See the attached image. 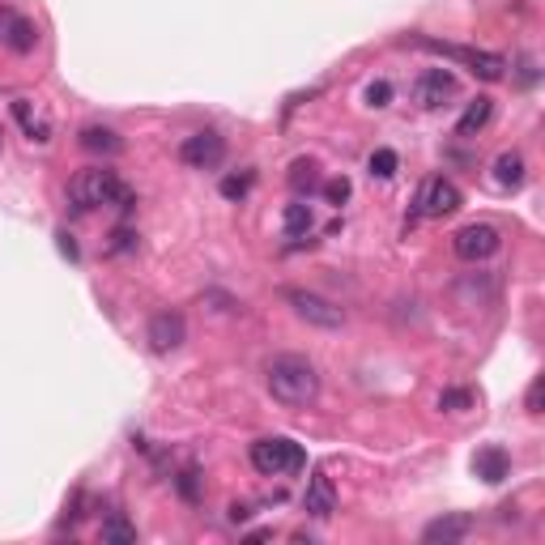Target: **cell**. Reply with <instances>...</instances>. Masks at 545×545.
Returning a JSON list of instances; mask_svg holds the SVG:
<instances>
[{"label":"cell","mask_w":545,"mask_h":545,"mask_svg":"<svg viewBox=\"0 0 545 545\" xmlns=\"http://www.w3.org/2000/svg\"><path fill=\"white\" fill-rule=\"evenodd\" d=\"M264 380H269L272 397L281 405H290V409L316 405V397H320V371L303 353H277L269 362V371H264Z\"/></svg>","instance_id":"6da1fadb"},{"label":"cell","mask_w":545,"mask_h":545,"mask_svg":"<svg viewBox=\"0 0 545 545\" xmlns=\"http://www.w3.org/2000/svg\"><path fill=\"white\" fill-rule=\"evenodd\" d=\"M129 183L107 171V166H85L77 175L68 179V209L73 213H90V209H103V205H115L120 192H124Z\"/></svg>","instance_id":"7a4b0ae2"},{"label":"cell","mask_w":545,"mask_h":545,"mask_svg":"<svg viewBox=\"0 0 545 545\" xmlns=\"http://www.w3.org/2000/svg\"><path fill=\"white\" fill-rule=\"evenodd\" d=\"M252 469H256L260 478H281V473H299L307 465V451L294 443V439H256L252 443Z\"/></svg>","instance_id":"3957f363"},{"label":"cell","mask_w":545,"mask_h":545,"mask_svg":"<svg viewBox=\"0 0 545 545\" xmlns=\"http://www.w3.org/2000/svg\"><path fill=\"white\" fill-rule=\"evenodd\" d=\"M422 48L426 51H439V56H448V60H460V65L481 81H503L507 73V60L495 56V51H478V48H456V43H434V39H422Z\"/></svg>","instance_id":"277c9868"},{"label":"cell","mask_w":545,"mask_h":545,"mask_svg":"<svg viewBox=\"0 0 545 545\" xmlns=\"http://www.w3.org/2000/svg\"><path fill=\"white\" fill-rule=\"evenodd\" d=\"M281 299H286V303L294 307V316L307 320L311 328H341V324H345V311H341L337 303L320 299V294H311V290L286 286V290H281Z\"/></svg>","instance_id":"5b68a950"},{"label":"cell","mask_w":545,"mask_h":545,"mask_svg":"<svg viewBox=\"0 0 545 545\" xmlns=\"http://www.w3.org/2000/svg\"><path fill=\"white\" fill-rule=\"evenodd\" d=\"M498 247H503V235H498V226H490V222H469L451 235V252L465 260V264L490 260Z\"/></svg>","instance_id":"8992f818"},{"label":"cell","mask_w":545,"mask_h":545,"mask_svg":"<svg viewBox=\"0 0 545 545\" xmlns=\"http://www.w3.org/2000/svg\"><path fill=\"white\" fill-rule=\"evenodd\" d=\"M460 205H465L460 188H456L451 179H443V175L426 179V183H422V192H417V218H451Z\"/></svg>","instance_id":"52a82bcc"},{"label":"cell","mask_w":545,"mask_h":545,"mask_svg":"<svg viewBox=\"0 0 545 545\" xmlns=\"http://www.w3.org/2000/svg\"><path fill=\"white\" fill-rule=\"evenodd\" d=\"M456 90H460V81H456L451 68H426L414 85V103L422 112H439V107H448L456 98Z\"/></svg>","instance_id":"ba28073f"},{"label":"cell","mask_w":545,"mask_h":545,"mask_svg":"<svg viewBox=\"0 0 545 545\" xmlns=\"http://www.w3.org/2000/svg\"><path fill=\"white\" fill-rule=\"evenodd\" d=\"M179 158H183V166H192V171H213L226 158V141L218 132H192L188 141L179 145Z\"/></svg>","instance_id":"9c48e42d"},{"label":"cell","mask_w":545,"mask_h":545,"mask_svg":"<svg viewBox=\"0 0 545 545\" xmlns=\"http://www.w3.org/2000/svg\"><path fill=\"white\" fill-rule=\"evenodd\" d=\"M145 337H149L154 353H171L188 341V324H183L179 311H158V316L149 320V333H145Z\"/></svg>","instance_id":"30bf717a"},{"label":"cell","mask_w":545,"mask_h":545,"mask_svg":"<svg viewBox=\"0 0 545 545\" xmlns=\"http://www.w3.org/2000/svg\"><path fill=\"white\" fill-rule=\"evenodd\" d=\"M303 512H307V515H316V520H328V515L337 512V486H333V478H328L324 469H316V473L307 478Z\"/></svg>","instance_id":"8fae6325"},{"label":"cell","mask_w":545,"mask_h":545,"mask_svg":"<svg viewBox=\"0 0 545 545\" xmlns=\"http://www.w3.org/2000/svg\"><path fill=\"white\" fill-rule=\"evenodd\" d=\"M469 532H473V515L451 512V515L431 520V524L422 529V541H426V545H456V541H465Z\"/></svg>","instance_id":"7c38bea8"},{"label":"cell","mask_w":545,"mask_h":545,"mask_svg":"<svg viewBox=\"0 0 545 545\" xmlns=\"http://www.w3.org/2000/svg\"><path fill=\"white\" fill-rule=\"evenodd\" d=\"M473 473H478L481 481H490V486H498V481L512 473V456L503 448H481L478 456H473Z\"/></svg>","instance_id":"4fadbf2b"},{"label":"cell","mask_w":545,"mask_h":545,"mask_svg":"<svg viewBox=\"0 0 545 545\" xmlns=\"http://www.w3.org/2000/svg\"><path fill=\"white\" fill-rule=\"evenodd\" d=\"M13 115H17V124L31 132V141H39V145L51 141V120L39 112V107H34L31 98H17V103H13Z\"/></svg>","instance_id":"5bb4252c"},{"label":"cell","mask_w":545,"mask_h":545,"mask_svg":"<svg viewBox=\"0 0 545 545\" xmlns=\"http://www.w3.org/2000/svg\"><path fill=\"white\" fill-rule=\"evenodd\" d=\"M4 43L17 51V56H26V51H34V43H39V31H34L31 17H17L9 13V22H4Z\"/></svg>","instance_id":"9a60e30c"},{"label":"cell","mask_w":545,"mask_h":545,"mask_svg":"<svg viewBox=\"0 0 545 545\" xmlns=\"http://www.w3.org/2000/svg\"><path fill=\"white\" fill-rule=\"evenodd\" d=\"M490 115H495V98L478 94V98H473V103L465 107V115L456 120V132H460V137H473V132H481L486 124H490Z\"/></svg>","instance_id":"2e32d148"},{"label":"cell","mask_w":545,"mask_h":545,"mask_svg":"<svg viewBox=\"0 0 545 545\" xmlns=\"http://www.w3.org/2000/svg\"><path fill=\"white\" fill-rule=\"evenodd\" d=\"M524 175H529L524 154L507 149V154H498V158H495V183H498V188H520V183H524Z\"/></svg>","instance_id":"e0dca14e"},{"label":"cell","mask_w":545,"mask_h":545,"mask_svg":"<svg viewBox=\"0 0 545 545\" xmlns=\"http://www.w3.org/2000/svg\"><path fill=\"white\" fill-rule=\"evenodd\" d=\"M77 145H81V149H90V154H120V149H124L120 132L103 129V124H90V129H81Z\"/></svg>","instance_id":"ac0fdd59"},{"label":"cell","mask_w":545,"mask_h":545,"mask_svg":"<svg viewBox=\"0 0 545 545\" xmlns=\"http://www.w3.org/2000/svg\"><path fill=\"white\" fill-rule=\"evenodd\" d=\"M103 541L107 545H137V524L124 512H112L103 520Z\"/></svg>","instance_id":"d6986e66"},{"label":"cell","mask_w":545,"mask_h":545,"mask_svg":"<svg viewBox=\"0 0 545 545\" xmlns=\"http://www.w3.org/2000/svg\"><path fill=\"white\" fill-rule=\"evenodd\" d=\"M290 188H294L299 196L316 192V188H320V166H316L311 158H299L294 166H290Z\"/></svg>","instance_id":"ffe728a7"},{"label":"cell","mask_w":545,"mask_h":545,"mask_svg":"<svg viewBox=\"0 0 545 545\" xmlns=\"http://www.w3.org/2000/svg\"><path fill=\"white\" fill-rule=\"evenodd\" d=\"M371 179H392L397 175V166H401V158H397V149H388V145H380L375 154H371Z\"/></svg>","instance_id":"44dd1931"},{"label":"cell","mask_w":545,"mask_h":545,"mask_svg":"<svg viewBox=\"0 0 545 545\" xmlns=\"http://www.w3.org/2000/svg\"><path fill=\"white\" fill-rule=\"evenodd\" d=\"M286 235H307L311 230V205L307 201H294V205H286Z\"/></svg>","instance_id":"7402d4cb"},{"label":"cell","mask_w":545,"mask_h":545,"mask_svg":"<svg viewBox=\"0 0 545 545\" xmlns=\"http://www.w3.org/2000/svg\"><path fill=\"white\" fill-rule=\"evenodd\" d=\"M439 409H443V414H460V409H473V392H469V388H448V392L439 397Z\"/></svg>","instance_id":"603a6c76"},{"label":"cell","mask_w":545,"mask_h":545,"mask_svg":"<svg viewBox=\"0 0 545 545\" xmlns=\"http://www.w3.org/2000/svg\"><path fill=\"white\" fill-rule=\"evenodd\" d=\"M324 188V201H328V205H345V201H350V192H353V183L345 175H337V179H328V183H320Z\"/></svg>","instance_id":"cb8c5ba5"},{"label":"cell","mask_w":545,"mask_h":545,"mask_svg":"<svg viewBox=\"0 0 545 545\" xmlns=\"http://www.w3.org/2000/svg\"><path fill=\"white\" fill-rule=\"evenodd\" d=\"M175 490L183 503H196V498H201V473H196V469H183L175 478Z\"/></svg>","instance_id":"d4e9b609"},{"label":"cell","mask_w":545,"mask_h":545,"mask_svg":"<svg viewBox=\"0 0 545 545\" xmlns=\"http://www.w3.org/2000/svg\"><path fill=\"white\" fill-rule=\"evenodd\" d=\"M247 192H252V171H247V175H226L222 179V196H226V201H243Z\"/></svg>","instance_id":"484cf974"},{"label":"cell","mask_w":545,"mask_h":545,"mask_svg":"<svg viewBox=\"0 0 545 545\" xmlns=\"http://www.w3.org/2000/svg\"><path fill=\"white\" fill-rule=\"evenodd\" d=\"M132 247H137V230H129V226H115L112 243H107V252H112V256H124V252H132Z\"/></svg>","instance_id":"4316f807"},{"label":"cell","mask_w":545,"mask_h":545,"mask_svg":"<svg viewBox=\"0 0 545 545\" xmlns=\"http://www.w3.org/2000/svg\"><path fill=\"white\" fill-rule=\"evenodd\" d=\"M388 103H392V85H388L384 77L371 81L367 85V107H388Z\"/></svg>","instance_id":"83f0119b"},{"label":"cell","mask_w":545,"mask_h":545,"mask_svg":"<svg viewBox=\"0 0 545 545\" xmlns=\"http://www.w3.org/2000/svg\"><path fill=\"white\" fill-rule=\"evenodd\" d=\"M541 392H545V380H532V384H529V401H524V405H529V414H541Z\"/></svg>","instance_id":"f1b7e54d"},{"label":"cell","mask_w":545,"mask_h":545,"mask_svg":"<svg viewBox=\"0 0 545 545\" xmlns=\"http://www.w3.org/2000/svg\"><path fill=\"white\" fill-rule=\"evenodd\" d=\"M56 243H60V256H68V260H77V256H81L77 243H73V235H68V230H56Z\"/></svg>","instance_id":"f546056e"},{"label":"cell","mask_w":545,"mask_h":545,"mask_svg":"<svg viewBox=\"0 0 545 545\" xmlns=\"http://www.w3.org/2000/svg\"><path fill=\"white\" fill-rule=\"evenodd\" d=\"M247 503H235V507H230V520H235V524H243V520H247Z\"/></svg>","instance_id":"4dcf8cb0"},{"label":"cell","mask_w":545,"mask_h":545,"mask_svg":"<svg viewBox=\"0 0 545 545\" xmlns=\"http://www.w3.org/2000/svg\"><path fill=\"white\" fill-rule=\"evenodd\" d=\"M0 154H4V132H0Z\"/></svg>","instance_id":"1f68e13d"}]
</instances>
